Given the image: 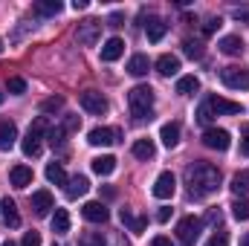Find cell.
Listing matches in <instances>:
<instances>
[{"label":"cell","instance_id":"obj_1","mask_svg":"<svg viewBox=\"0 0 249 246\" xmlns=\"http://www.w3.org/2000/svg\"><path fill=\"white\" fill-rule=\"evenodd\" d=\"M186 185L191 197H209L220 188V171L212 162H194L186 168Z\"/></svg>","mask_w":249,"mask_h":246},{"label":"cell","instance_id":"obj_2","mask_svg":"<svg viewBox=\"0 0 249 246\" xmlns=\"http://www.w3.org/2000/svg\"><path fill=\"white\" fill-rule=\"evenodd\" d=\"M127 107H130V116L133 119H151V113H154V90L148 87V84H139V87H133L130 93H127Z\"/></svg>","mask_w":249,"mask_h":246},{"label":"cell","instance_id":"obj_3","mask_svg":"<svg viewBox=\"0 0 249 246\" xmlns=\"http://www.w3.org/2000/svg\"><path fill=\"white\" fill-rule=\"evenodd\" d=\"M50 133V122H47V116H38L35 122L29 124V130H26V136H23V142H20V148H23V154L26 157H38L41 154V139Z\"/></svg>","mask_w":249,"mask_h":246},{"label":"cell","instance_id":"obj_4","mask_svg":"<svg viewBox=\"0 0 249 246\" xmlns=\"http://www.w3.org/2000/svg\"><path fill=\"white\" fill-rule=\"evenodd\" d=\"M220 81L229 90H249V70L247 67H238V64H229V67L220 70Z\"/></svg>","mask_w":249,"mask_h":246},{"label":"cell","instance_id":"obj_5","mask_svg":"<svg viewBox=\"0 0 249 246\" xmlns=\"http://www.w3.org/2000/svg\"><path fill=\"white\" fill-rule=\"evenodd\" d=\"M200 229H203V220H200V217H194V214L183 217V220L177 223V238H180V244L194 246L197 238H200Z\"/></svg>","mask_w":249,"mask_h":246},{"label":"cell","instance_id":"obj_6","mask_svg":"<svg viewBox=\"0 0 249 246\" xmlns=\"http://www.w3.org/2000/svg\"><path fill=\"white\" fill-rule=\"evenodd\" d=\"M99 38H102V20L87 18V20L78 23V29H75V41H78L81 47H93Z\"/></svg>","mask_w":249,"mask_h":246},{"label":"cell","instance_id":"obj_7","mask_svg":"<svg viewBox=\"0 0 249 246\" xmlns=\"http://www.w3.org/2000/svg\"><path fill=\"white\" fill-rule=\"evenodd\" d=\"M203 145L212 148V151H229L232 136H229V130H223V127H206V130H203Z\"/></svg>","mask_w":249,"mask_h":246},{"label":"cell","instance_id":"obj_8","mask_svg":"<svg viewBox=\"0 0 249 246\" xmlns=\"http://www.w3.org/2000/svg\"><path fill=\"white\" fill-rule=\"evenodd\" d=\"M78 102H81V107H84L87 113H93V116L107 113V99H105L102 93H96V90H84V93L78 96Z\"/></svg>","mask_w":249,"mask_h":246},{"label":"cell","instance_id":"obj_9","mask_svg":"<svg viewBox=\"0 0 249 246\" xmlns=\"http://www.w3.org/2000/svg\"><path fill=\"white\" fill-rule=\"evenodd\" d=\"M206 105L212 107L214 116H238V113H244V105H241V102H229V99H223V96H212Z\"/></svg>","mask_w":249,"mask_h":246},{"label":"cell","instance_id":"obj_10","mask_svg":"<svg viewBox=\"0 0 249 246\" xmlns=\"http://www.w3.org/2000/svg\"><path fill=\"white\" fill-rule=\"evenodd\" d=\"M154 197H160V200H168V197H174V191H177V180H174V174L171 171H162L160 177H157V183H154Z\"/></svg>","mask_w":249,"mask_h":246},{"label":"cell","instance_id":"obj_11","mask_svg":"<svg viewBox=\"0 0 249 246\" xmlns=\"http://www.w3.org/2000/svg\"><path fill=\"white\" fill-rule=\"evenodd\" d=\"M116 139H119V130H116V127H93V130L87 133V142L96 145V148H99V145L107 148V145H113Z\"/></svg>","mask_w":249,"mask_h":246},{"label":"cell","instance_id":"obj_12","mask_svg":"<svg viewBox=\"0 0 249 246\" xmlns=\"http://www.w3.org/2000/svg\"><path fill=\"white\" fill-rule=\"evenodd\" d=\"M81 214H84V220H90V223H107V217H110L107 206H105V203H99V200H93V203H84Z\"/></svg>","mask_w":249,"mask_h":246},{"label":"cell","instance_id":"obj_13","mask_svg":"<svg viewBox=\"0 0 249 246\" xmlns=\"http://www.w3.org/2000/svg\"><path fill=\"white\" fill-rule=\"evenodd\" d=\"M119 220H122L124 226L133 232V235H139V232H145V226H148V220H145V214H136L133 209H122L119 211Z\"/></svg>","mask_w":249,"mask_h":246},{"label":"cell","instance_id":"obj_14","mask_svg":"<svg viewBox=\"0 0 249 246\" xmlns=\"http://www.w3.org/2000/svg\"><path fill=\"white\" fill-rule=\"evenodd\" d=\"M50 209H55V206H53V194H50V191H35V194H32V211H35L38 217H47Z\"/></svg>","mask_w":249,"mask_h":246},{"label":"cell","instance_id":"obj_15","mask_svg":"<svg viewBox=\"0 0 249 246\" xmlns=\"http://www.w3.org/2000/svg\"><path fill=\"white\" fill-rule=\"evenodd\" d=\"M165 32H168V23L162 20V18H148V23H145V35H148V41H162L165 38Z\"/></svg>","mask_w":249,"mask_h":246},{"label":"cell","instance_id":"obj_16","mask_svg":"<svg viewBox=\"0 0 249 246\" xmlns=\"http://www.w3.org/2000/svg\"><path fill=\"white\" fill-rule=\"evenodd\" d=\"M9 183L15 185V188L32 185V168H29V165H15V168L9 171Z\"/></svg>","mask_w":249,"mask_h":246},{"label":"cell","instance_id":"obj_17","mask_svg":"<svg viewBox=\"0 0 249 246\" xmlns=\"http://www.w3.org/2000/svg\"><path fill=\"white\" fill-rule=\"evenodd\" d=\"M15 139H18V127H15V122L0 119V151H9V148L15 145Z\"/></svg>","mask_w":249,"mask_h":246},{"label":"cell","instance_id":"obj_18","mask_svg":"<svg viewBox=\"0 0 249 246\" xmlns=\"http://www.w3.org/2000/svg\"><path fill=\"white\" fill-rule=\"evenodd\" d=\"M157 72L165 75V78L177 75V72H180V58H177V55H160V58H157Z\"/></svg>","mask_w":249,"mask_h":246},{"label":"cell","instance_id":"obj_19","mask_svg":"<svg viewBox=\"0 0 249 246\" xmlns=\"http://www.w3.org/2000/svg\"><path fill=\"white\" fill-rule=\"evenodd\" d=\"M87 188H90V180L81 177V174H75V177H70V183H67V197H70V200H78V197L87 194Z\"/></svg>","mask_w":249,"mask_h":246},{"label":"cell","instance_id":"obj_20","mask_svg":"<svg viewBox=\"0 0 249 246\" xmlns=\"http://www.w3.org/2000/svg\"><path fill=\"white\" fill-rule=\"evenodd\" d=\"M122 53H124V41L122 38H110L105 47H102V61H116V58H122Z\"/></svg>","mask_w":249,"mask_h":246},{"label":"cell","instance_id":"obj_21","mask_svg":"<svg viewBox=\"0 0 249 246\" xmlns=\"http://www.w3.org/2000/svg\"><path fill=\"white\" fill-rule=\"evenodd\" d=\"M217 47H220V53H223V55H241L247 44H244L238 35H226V38H220V44H217Z\"/></svg>","mask_w":249,"mask_h":246},{"label":"cell","instance_id":"obj_22","mask_svg":"<svg viewBox=\"0 0 249 246\" xmlns=\"http://www.w3.org/2000/svg\"><path fill=\"white\" fill-rule=\"evenodd\" d=\"M130 154H133L136 159H154L157 148H154V142H151V139H136V142H133V148H130Z\"/></svg>","mask_w":249,"mask_h":246},{"label":"cell","instance_id":"obj_23","mask_svg":"<svg viewBox=\"0 0 249 246\" xmlns=\"http://www.w3.org/2000/svg\"><path fill=\"white\" fill-rule=\"evenodd\" d=\"M0 209H3V223H6L9 229H18V226H20V214H18V206H15L12 200H3V203H0Z\"/></svg>","mask_w":249,"mask_h":246},{"label":"cell","instance_id":"obj_24","mask_svg":"<svg viewBox=\"0 0 249 246\" xmlns=\"http://www.w3.org/2000/svg\"><path fill=\"white\" fill-rule=\"evenodd\" d=\"M160 139H162V145H165V148H174V145L180 142V124H177V122L162 124V130H160Z\"/></svg>","mask_w":249,"mask_h":246},{"label":"cell","instance_id":"obj_25","mask_svg":"<svg viewBox=\"0 0 249 246\" xmlns=\"http://www.w3.org/2000/svg\"><path fill=\"white\" fill-rule=\"evenodd\" d=\"M93 171H96L99 177H110V174L116 171V157H96V159H93Z\"/></svg>","mask_w":249,"mask_h":246},{"label":"cell","instance_id":"obj_26","mask_svg":"<svg viewBox=\"0 0 249 246\" xmlns=\"http://www.w3.org/2000/svg\"><path fill=\"white\" fill-rule=\"evenodd\" d=\"M148 67H151L148 55H133V58L127 61V72L136 75V78H142V75H148Z\"/></svg>","mask_w":249,"mask_h":246},{"label":"cell","instance_id":"obj_27","mask_svg":"<svg viewBox=\"0 0 249 246\" xmlns=\"http://www.w3.org/2000/svg\"><path fill=\"white\" fill-rule=\"evenodd\" d=\"M53 232L55 235H67L70 232V214H67V209H55V214H53Z\"/></svg>","mask_w":249,"mask_h":246},{"label":"cell","instance_id":"obj_28","mask_svg":"<svg viewBox=\"0 0 249 246\" xmlns=\"http://www.w3.org/2000/svg\"><path fill=\"white\" fill-rule=\"evenodd\" d=\"M47 180H50L53 185H67L70 183V177L64 174L61 162H50V165H47Z\"/></svg>","mask_w":249,"mask_h":246},{"label":"cell","instance_id":"obj_29","mask_svg":"<svg viewBox=\"0 0 249 246\" xmlns=\"http://www.w3.org/2000/svg\"><path fill=\"white\" fill-rule=\"evenodd\" d=\"M64 6L58 0H41V3H35V15H41V18H53V15H58Z\"/></svg>","mask_w":249,"mask_h":246},{"label":"cell","instance_id":"obj_30","mask_svg":"<svg viewBox=\"0 0 249 246\" xmlns=\"http://www.w3.org/2000/svg\"><path fill=\"white\" fill-rule=\"evenodd\" d=\"M197 90H200V81H197L194 75H183V78L177 81V93H180V96H194Z\"/></svg>","mask_w":249,"mask_h":246},{"label":"cell","instance_id":"obj_31","mask_svg":"<svg viewBox=\"0 0 249 246\" xmlns=\"http://www.w3.org/2000/svg\"><path fill=\"white\" fill-rule=\"evenodd\" d=\"M232 191L241 197V194H249V171H238L232 177Z\"/></svg>","mask_w":249,"mask_h":246},{"label":"cell","instance_id":"obj_32","mask_svg":"<svg viewBox=\"0 0 249 246\" xmlns=\"http://www.w3.org/2000/svg\"><path fill=\"white\" fill-rule=\"evenodd\" d=\"M6 90H9L12 96H20V93H26V81H23L20 75H9V78H6Z\"/></svg>","mask_w":249,"mask_h":246},{"label":"cell","instance_id":"obj_33","mask_svg":"<svg viewBox=\"0 0 249 246\" xmlns=\"http://www.w3.org/2000/svg\"><path fill=\"white\" fill-rule=\"evenodd\" d=\"M183 53H186L188 58H203V44L200 41H183Z\"/></svg>","mask_w":249,"mask_h":246},{"label":"cell","instance_id":"obj_34","mask_svg":"<svg viewBox=\"0 0 249 246\" xmlns=\"http://www.w3.org/2000/svg\"><path fill=\"white\" fill-rule=\"evenodd\" d=\"M232 214H235V220H249V200H235Z\"/></svg>","mask_w":249,"mask_h":246},{"label":"cell","instance_id":"obj_35","mask_svg":"<svg viewBox=\"0 0 249 246\" xmlns=\"http://www.w3.org/2000/svg\"><path fill=\"white\" fill-rule=\"evenodd\" d=\"M61 107H64L61 96H53V99H44V102H41V110H44V113H55V110H61Z\"/></svg>","mask_w":249,"mask_h":246},{"label":"cell","instance_id":"obj_36","mask_svg":"<svg viewBox=\"0 0 249 246\" xmlns=\"http://www.w3.org/2000/svg\"><path fill=\"white\" fill-rule=\"evenodd\" d=\"M64 136H67V130H64V127H50V133H47V139H50V145H53V148H61Z\"/></svg>","mask_w":249,"mask_h":246},{"label":"cell","instance_id":"obj_37","mask_svg":"<svg viewBox=\"0 0 249 246\" xmlns=\"http://www.w3.org/2000/svg\"><path fill=\"white\" fill-rule=\"evenodd\" d=\"M81 246H105V235L102 232H87L81 238Z\"/></svg>","mask_w":249,"mask_h":246},{"label":"cell","instance_id":"obj_38","mask_svg":"<svg viewBox=\"0 0 249 246\" xmlns=\"http://www.w3.org/2000/svg\"><path fill=\"white\" fill-rule=\"evenodd\" d=\"M206 246H229V235L220 229V232H214V235L209 238V244H206Z\"/></svg>","mask_w":249,"mask_h":246},{"label":"cell","instance_id":"obj_39","mask_svg":"<svg viewBox=\"0 0 249 246\" xmlns=\"http://www.w3.org/2000/svg\"><path fill=\"white\" fill-rule=\"evenodd\" d=\"M212 119H214L212 107H209V105H200V110H197V122H200V124H209Z\"/></svg>","mask_w":249,"mask_h":246},{"label":"cell","instance_id":"obj_40","mask_svg":"<svg viewBox=\"0 0 249 246\" xmlns=\"http://www.w3.org/2000/svg\"><path fill=\"white\" fill-rule=\"evenodd\" d=\"M220 26H223V20H220V18H212V20H206V23H203V35H214Z\"/></svg>","mask_w":249,"mask_h":246},{"label":"cell","instance_id":"obj_41","mask_svg":"<svg viewBox=\"0 0 249 246\" xmlns=\"http://www.w3.org/2000/svg\"><path fill=\"white\" fill-rule=\"evenodd\" d=\"M61 127L67 130V133H72V130H78V127H81V119H78V116H67Z\"/></svg>","mask_w":249,"mask_h":246},{"label":"cell","instance_id":"obj_42","mask_svg":"<svg viewBox=\"0 0 249 246\" xmlns=\"http://www.w3.org/2000/svg\"><path fill=\"white\" fill-rule=\"evenodd\" d=\"M241 154H247L249 157V124L241 127Z\"/></svg>","mask_w":249,"mask_h":246},{"label":"cell","instance_id":"obj_43","mask_svg":"<svg viewBox=\"0 0 249 246\" xmlns=\"http://www.w3.org/2000/svg\"><path fill=\"white\" fill-rule=\"evenodd\" d=\"M105 246H130L124 241V235H107L105 238Z\"/></svg>","mask_w":249,"mask_h":246},{"label":"cell","instance_id":"obj_44","mask_svg":"<svg viewBox=\"0 0 249 246\" xmlns=\"http://www.w3.org/2000/svg\"><path fill=\"white\" fill-rule=\"evenodd\" d=\"M20 246H41V235H38V232H26Z\"/></svg>","mask_w":249,"mask_h":246},{"label":"cell","instance_id":"obj_45","mask_svg":"<svg viewBox=\"0 0 249 246\" xmlns=\"http://www.w3.org/2000/svg\"><path fill=\"white\" fill-rule=\"evenodd\" d=\"M157 220H160V223H168V220H171V209H160V211H157Z\"/></svg>","mask_w":249,"mask_h":246},{"label":"cell","instance_id":"obj_46","mask_svg":"<svg viewBox=\"0 0 249 246\" xmlns=\"http://www.w3.org/2000/svg\"><path fill=\"white\" fill-rule=\"evenodd\" d=\"M206 220H209V223H220V220H223V214H220L217 209H212V211L206 214Z\"/></svg>","mask_w":249,"mask_h":246},{"label":"cell","instance_id":"obj_47","mask_svg":"<svg viewBox=\"0 0 249 246\" xmlns=\"http://www.w3.org/2000/svg\"><path fill=\"white\" fill-rule=\"evenodd\" d=\"M151 246H174V244H171L168 238H162V235H157V238L151 241Z\"/></svg>","mask_w":249,"mask_h":246},{"label":"cell","instance_id":"obj_48","mask_svg":"<svg viewBox=\"0 0 249 246\" xmlns=\"http://www.w3.org/2000/svg\"><path fill=\"white\" fill-rule=\"evenodd\" d=\"M235 18H238V20H249V12H247V9H244V12H241V9H235Z\"/></svg>","mask_w":249,"mask_h":246},{"label":"cell","instance_id":"obj_49","mask_svg":"<svg viewBox=\"0 0 249 246\" xmlns=\"http://www.w3.org/2000/svg\"><path fill=\"white\" fill-rule=\"evenodd\" d=\"M72 9L78 12V9H87V0H72Z\"/></svg>","mask_w":249,"mask_h":246},{"label":"cell","instance_id":"obj_50","mask_svg":"<svg viewBox=\"0 0 249 246\" xmlns=\"http://www.w3.org/2000/svg\"><path fill=\"white\" fill-rule=\"evenodd\" d=\"M241 246H249V235H247V238H244V244H241Z\"/></svg>","mask_w":249,"mask_h":246},{"label":"cell","instance_id":"obj_51","mask_svg":"<svg viewBox=\"0 0 249 246\" xmlns=\"http://www.w3.org/2000/svg\"><path fill=\"white\" fill-rule=\"evenodd\" d=\"M3 246H18V244H12V241H6V244H3Z\"/></svg>","mask_w":249,"mask_h":246},{"label":"cell","instance_id":"obj_52","mask_svg":"<svg viewBox=\"0 0 249 246\" xmlns=\"http://www.w3.org/2000/svg\"><path fill=\"white\" fill-rule=\"evenodd\" d=\"M0 53H3V41H0Z\"/></svg>","mask_w":249,"mask_h":246},{"label":"cell","instance_id":"obj_53","mask_svg":"<svg viewBox=\"0 0 249 246\" xmlns=\"http://www.w3.org/2000/svg\"><path fill=\"white\" fill-rule=\"evenodd\" d=\"M0 105H3V93H0Z\"/></svg>","mask_w":249,"mask_h":246},{"label":"cell","instance_id":"obj_54","mask_svg":"<svg viewBox=\"0 0 249 246\" xmlns=\"http://www.w3.org/2000/svg\"><path fill=\"white\" fill-rule=\"evenodd\" d=\"M53 246H55V244H53Z\"/></svg>","mask_w":249,"mask_h":246}]
</instances>
